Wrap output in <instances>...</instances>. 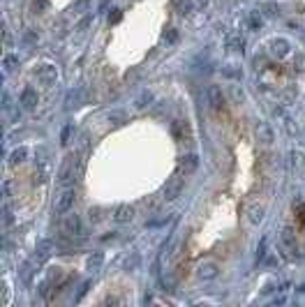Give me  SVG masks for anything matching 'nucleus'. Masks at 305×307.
Returning <instances> with one entry per match:
<instances>
[{
  "mask_svg": "<svg viewBox=\"0 0 305 307\" xmlns=\"http://www.w3.org/2000/svg\"><path fill=\"white\" fill-rule=\"evenodd\" d=\"M58 231L63 236H81V220H79V215H74L72 210L65 212L60 224H58Z\"/></svg>",
  "mask_w": 305,
  "mask_h": 307,
  "instance_id": "obj_1",
  "label": "nucleus"
},
{
  "mask_svg": "<svg viewBox=\"0 0 305 307\" xmlns=\"http://www.w3.org/2000/svg\"><path fill=\"white\" fill-rule=\"evenodd\" d=\"M72 206H74V192H72V190H63L60 196L56 199L53 210H56V215H65V212L72 210Z\"/></svg>",
  "mask_w": 305,
  "mask_h": 307,
  "instance_id": "obj_2",
  "label": "nucleus"
},
{
  "mask_svg": "<svg viewBox=\"0 0 305 307\" xmlns=\"http://www.w3.org/2000/svg\"><path fill=\"white\" fill-rule=\"evenodd\" d=\"M183 176H178V178H173L171 182H167V187H164V199L167 201H173L176 196H181V192H183Z\"/></svg>",
  "mask_w": 305,
  "mask_h": 307,
  "instance_id": "obj_3",
  "label": "nucleus"
},
{
  "mask_svg": "<svg viewBox=\"0 0 305 307\" xmlns=\"http://www.w3.org/2000/svg\"><path fill=\"white\" fill-rule=\"evenodd\" d=\"M197 166H199V157H197V155H187V157H183L178 176H183V178H190L192 173L197 171Z\"/></svg>",
  "mask_w": 305,
  "mask_h": 307,
  "instance_id": "obj_4",
  "label": "nucleus"
},
{
  "mask_svg": "<svg viewBox=\"0 0 305 307\" xmlns=\"http://www.w3.org/2000/svg\"><path fill=\"white\" fill-rule=\"evenodd\" d=\"M19 102L23 104V109H33V106H35V102H37V95H35V90H33V88H26Z\"/></svg>",
  "mask_w": 305,
  "mask_h": 307,
  "instance_id": "obj_5",
  "label": "nucleus"
},
{
  "mask_svg": "<svg viewBox=\"0 0 305 307\" xmlns=\"http://www.w3.org/2000/svg\"><path fill=\"white\" fill-rule=\"evenodd\" d=\"M134 217V208L132 206H120L116 210V222H130Z\"/></svg>",
  "mask_w": 305,
  "mask_h": 307,
  "instance_id": "obj_6",
  "label": "nucleus"
},
{
  "mask_svg": "<svg viewBox=\"0 0 305 307\" xmlns=\"http://www.w3.org/2000/svg\"><path fill=\"white\" fill-rule=\"evenodd\" d=\"M208 102L213 109H218L220 104H222V93H220V88L218 86H210L208 88Z\"/></svg>",
  "mask_w": 305,
  "mask_h": 307,
  "instance_id": "obj_7",
  "label": "nucleus"
},
{
  "mask_svg": "<svg viewBox=\"0 0 305 307\" xmlns=\"http://www.w3.org/2000/svg\"><path fill=\"white\" fill-rule=\"evenodd\" d=\"M261 212H264V208L252 203V206L248 208V222H250V224H257V222L261 220Z\"/></svg>",
  "mask_w": 305,
  "mask_h": 307,
  "instance_id": "obj_8",
  "label": "nucleus"
},
{
  "mask_svg": "<svg viewBox=\"0 0 305 307\" xmlns=\"http://www.w3.org/2000/svg\"><path fill=\"white\" fill-rule=\"evenodd\" d=\"M39 79H42V81H44V83H53V79H56V69L53 67H42L39 69Z\"/></svg>",
  "mask_w": 305,
  "mask_h": 307,
  "instance_id": "obj_9",
  "label": "nucleus"
},
{
  "mask_svg": "<svg viewBox=\"0 0 305 307\" xmlns=\"http://www.w3.org/2000/svg\"><path fill=\"white\" fill-rule=\"evenodd\" d=\"M199 275L203 279H210V277H215V263H203L199 268Z\"/></svg>",
  "mask_w": 305,
  "mask_h": 307,
  "instance_id": "obj_10",
  "label": "nucleus"
},
{
  "mask_svg": "<svg viewBox=\"0 0 305 307\" xmlns=\"http://www.w3.org/2000/svg\"><path fill=\"white\" fill-rule=\"evenodd\" d=\"M100 266H102V254H100V252H95V254L88 259V270H97Z\"/></svg>",
  "mask_w": 305,
  "mask_h": 307,
  "instance_id": "obj_11",
  "label": "nucleus"
},
{
  "mask_svg": "<svg viewBox=\"0 0 305 307\" xmlns=\"http://www.w3.org/2000/svg\"><path fill=\"white\" fill-rule=\"evenodd\" d=\"M49 250H51V242H42L37 250V261H44L49 257Z\"/></svg>",
  "mask_w": 305,
  "mask_h": 307,
  "instance_id": "obj_12",
  "label": "nucleus"
},
{
  "mask_svg": "<svg viewBox=\"0 0 305 307\" xmlns=\"http://www.w3.org/2000/svg\"><path fill=\"white\" fill-rule=\"evenodd\" d=\"M28 155V150L26 148H19V150H14L12 153V162H23V157Z\"/></svg>",
  "mask_w": 305,
  "mask_h": 307,
  "instance_id": "obj_13",
  "label": "nucleus"
},
{
  "mask_svg": "<svg viewBox=\"0 0 305 307\" xmlns=\"http://www.w3.org/2000/svg\"><path fill=\"white\" fill-rule=\"evenodd\" d=\"M86 5H88V0H76V2H74V10H84Z\"/></svg>",
  "mask_w": 305,
  "mask_h": 307,
  "instance_id": "obj_14",
  "label": "nucleus"
}]
</instances>
